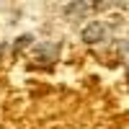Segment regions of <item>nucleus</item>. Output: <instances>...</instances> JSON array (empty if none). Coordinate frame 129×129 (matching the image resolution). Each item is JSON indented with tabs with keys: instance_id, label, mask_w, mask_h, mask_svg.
Returning a JSON list of instances; mask_svg holds the SVG:
<instances>
[{
	"instance_id": "nucleus-1",
	"label": "nucleus",
	"mask_w": 129,
	"mask_h": 129,
	"mask_svg": "<svg viewBox=\"0 0 129 129\" xmlns=\"http://www.w3.org/2000/svg\"><path fill=\"white\" fill-rule=\"evenodd\" d=\"M106 39H109V26L103 21H90L83 28V41L85 44H103Z\"/></svg>"
},
{
	"instance_id": "nucleus-2",
	"label": "nucleus",
	"mask_w": 129,
	"mask_h": 129,
	"mask_svg": "<svg viewBox=\"0 0 129 129\" xmlns=\"http://www.w3.org/2000/svg\"><path fill=\"white\" fill-rule=\"evenodd\" d=\"M88 10H90V5H88V3H70L67 8H64V16L78 18V16H83V13H88Z\"/></svg>"
}]
</instances>
